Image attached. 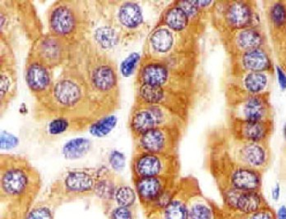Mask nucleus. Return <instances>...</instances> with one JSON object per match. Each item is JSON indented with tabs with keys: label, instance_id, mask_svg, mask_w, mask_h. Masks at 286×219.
I'll return each mask as SVG.
<instances>
[{
	"label": "nucleus",
	"instance_id": "nucleus-1",
	"mask_svg": "<svg viewBox=\"0 0 286 219\" xmlns=\"http://www.w3.org/2000/svg\"><path fill=\"white\" fill-rule=\"evenodd\" d=\"M62 69L83 86L97 120L120 110L121 89L117 63L90 37L71 44L69 59Z\"/></svg>",
	"mask_w": 286,
	"mask_h": 219
},
{
	"label": "nucleus",
	"instance_id": "nucleus-2",
	"mask_svg": "<svg viewBox=\"0 0 286 219\" xmlns=\"http://www.w3.org/2000/svg\"><path fill=\"white\" fill-rule=\"evenodd\" d=\"M32 116L37 122H50L57 118L69 120L77 132L86 131L97 121L83 86L63 69L54 81L50 94L41 102L34 103Z\"/></svg>",
	"mask_w": 286,
	"mask_h": 219
},
{
	"label": "nucleus",
	"instance_id": "nucleus-3",
	"mask_svg": "<svg viewBox=\"0 0 286 219\" xmlns=\"http://www.w3.org/2000/svg\"><path fill=\"white\" fill-rule=\"evenodd\" d=\"M41 188V173L27 157L0 154V199L6 206V214L27 219Z\"/></svg>",
	"mask_w": 286,
	"mask_h": 219
},
{
	"label": "nucleus",
	"instance_id": "nucleus-4",
	"mask_svg": "<svg viewBox=\"0 0 286 219\" xmlns=\"http://www.w3.org/2000/svg\"><path fill=\"white\" fill-rule=\"evenodd\" d=\"M96 13L117 32L122 45L148 36L169 2L135 0H92Z\"/></svg>",
	"mask_w": 286,
	"mask_h": 219
},
{
	"label": "nucleus",
	"instance_id": "nucleus-5",
	"mask_svg": "<svg viewBox=\"0 0 286 219\" xmlns=\"http://www.w3.org/2000/svg\"><path fill=\"white\" fill-rule=\"evenodd\" d=\"M199 37L156 26L145 38L142 57L160 62L173 70L199 74L201 64Z\"/></svg>",
	"mask_w": 286,
	"mask_h": 219
},
{
	"label": "nucleus",
	"instance_id": "nucleus-6",
	"mask_svg": "<svg viewBox=\"0 0 286 219\" xmlns=\"http://www.w3.org/2000/svg\"><path fill=\"white\" fill-rule=\"evenodd\" d=\"M48 32L70 44L90 36L93 23L91 0H58L46 12Z\"/></svg>",
	"mask_w": 286,
	"mask_h": 219
},
{
	"label": "nucleus",
	"instance_id": "nucleus-7",
	"mask_svg": "<svg viewBox=\"0 0 286 219\" xmlns=\"http://www.w3.org/2000/svg\"><path fill=\"white\" fill-rule=\"evenodd\" d=\"M43 34V23L33 2L0 1V42L15 48L20 37L32 44Z\"/></svg>",
	"mask_w": 286,
	"mask_h": 219
},
{
	"label": "nucleus",
	"instance_id": "nucleus-8",
	"mask_svg": "<svg viewBox=\"0 0 286 219\" xmlns=\"http://www.w3.org/2000/svg\"><path fill=\"white\" fill-rule=\"evenodd\" d=\"M134 83L156 86L167 91L202 97L205 91V82L201 73L187 74L168 68L160 62L142 58Z\"/></svg>",
	"mask_w": 286,
	"mask_h": 219
},
{
	"label": "nucleus",
	"instance_id": "nucleus-9",
	"mask_svg": "<svg viewBox=\"0 0 286 219\" xmlns=\"http://www.w3.org/2000/svg\"><path fill=\"white\" fill-rule=\"evenodd\" d=\"M208 146L209 149L221 152L233 163L261 172L268 168L271 161L270 143L237 140L228 129L212 133Z\"/></svg>",
	"mask_w": 286,
	"mask_h": 219
},
{
	"label": "nucleus",
	"instance_id": "nucleus-10",
	"mask_svg": "<svg viewBox=\"0 0 286 219\" xmlns=\"http://www.w3.org/2000/svg\"><path fill=\"white\" fill-rule=\"evenodd\" d=\"M210 22L220 37L239 30L264 26L263 14L258 3L252 0L217 1Z\"/></svg>",
	"mask_w": 286,
	"mask_h": 219
},
{
	"label": "nucleus",
	"instance_id": "nucleus-11",
	"mask_svg": "<svg viewBox=\"0 0 286 219\" xmlns=\"http://www.w3.org/2000/svg\"><path fill=\"white\" fill-rule=\"evenodd\" d=\"M98 173L99 167L66 170L51 183L46 199L58 208L64 203L95 196Z\"/></svg>",
	"mask_w": 286,
	"mask_h": 219
},
{
	"label": "nucleus",
	"instance_id": "nucleus-12",
	"mask_svg": "<svg viewBox=\"0 0 286 219\" xmlns=\"http://www.w3.org/2000/svg\"><path fill=\"white\" fill-rule=\"evenodd\" d=\"M210 171L219 189L232 188L239 191H261L262 172L230 161L221 152L209 149Z\"/></svg>",
	"mask_w": 286,
	"mask_h": 219
},
{
	"label": "nucleus",
	"instance_id": "nucleus-13",
	"mask_svg": "<svg viewBox=\"0 0 286 219\" xmlns=\"http://www.w3.org/2000/svg\"><path fill=\"white\" fill-rule=\"evenodd\" d=\"M180 177H144L132 180L147 218L169 204L178 187Z\"/></svg>",
	"mask_w": 286,
	"mask_h": 219
},
{
	"label": "nucleus",
	"instance_id": "nucleus-14",
	"mask_svg": "<svg viewBox=\"0 0 286 219\" xmlns=\"http://www.w3.org/2000/svg\"><path fill=\"white\" fill-rule=\"evenodd\" d=\"M187 125L179 116L164 107L137 102H133L128 119V128L133 139L151 129L164 127L186 129Z\"/></svg>",
	"mask_w": 286,
	"mask_h": 219
},
{
	"label": "nucleus",
	"instance_id": "nucleus-15",
	"mask_svg": "<svg viewBox=\"0 0 286 219\" xmlns=\"http://www.w3.org/2000/svg\"><path fill=\"white\" fill-rule=\"evenodd\" d=\"M133 89L134 102L164 107L175 113L176 115L179 116L187 123L199 100L191 95L143 84L134 83Z\"/></svg>",
	"mask_w": 286,
	"mask_h": 219
},
{
	"label": "nucleus",
	"instance_id": "nucleus-16",
	"mask_svg": "<svg viewBox=\"0 0 286 219\" xmlns=\"http://www.w3.org/2000/svg\"><path fill=\"white\" fill-rule=\"evenodd\" d=\"M264 25L277 65L286 73V0L262 1Z\"/></svg>",
	"mask_w": 286,
	"mask_h": 219
},
{
	"label": "nucleus",
	"instance_id": "nucleus-17",
	"mask_svg": "<svg viewBox=\"0 0 286 219\" xmlns=\"http://www.w3.org/2000/svg\"><path fill=\"white\" fill-rule=\"evenodd\" d=\"M186 129L180 127H164L151 129L133 138V153L178 154V148Z\"/></svg>",
	"mask_w": 286,
	"mask_h": 219
},
{
	"label": "nucleus",
	"instance_id": "nucleus-18",
	"mask_svg": "<svg viewBox=\"0 0 286 219\" xmlns=\"http://www.w3.org/2000/svg\"><path fill=\"white\" fill-rule=\"evenodd\" d=\"M132 180L144 177H180L178 154L133 153L130 162Z\"/></svg>",
	"mask_w": 286,
	"mask_h": 219
},
{
	"label": "nucleus",
	"instance_id": "nucleus-19",
	"mask_svg": "<svg viewBox=\"0 0 286 219\" xmlns=\"http://www.w3.org/2000/svg\"><path fill=\"white\" fill-rule=\"evenodd\" d=\"M71 44L65 39L48 32L30 45L27 56L54 71L67 64Z\"/></svg>",
	"mask_w": 286,
	"mask_h": 219
},
{
	"label": "nucleus",
	"instance_id": "nucleus-20",
	"mask_svg": "<svg viewBox=\"0 0 286 219\" xmlns=\"http://www.w3.org/2000/svg\"><path fill=\"white\" fill-rule=\"evenodd\" d=\"M274 77L275 74L267 73H227L225 79L226 102L249 95L270 94Z\"/></svg>",
	"mask_w": 286,
	"mask_h": 219
},
{
	"label": "nucleus",
	"instance_id": "nucleus-21",
	"mask_svg": "<svg viewBox=\"0 0 286 219\" xmlns=\"http://www.w3.org/2000/svg\"><path fill=\"white\" fill-rule=\"evenodd\" d=\"M228 118L245 122L274 121L270 94L249 95L227 103Z\"/></svg>",
	"mask_w": 286,
	"mask_h": 219
},
{
	"label": "nucleus",
	"instance_id": "nucleus-22",
	"mask_svg": "<svg viewBox=\"0 0 286 219\" xmlns=\"http://www.w3.org/2000/svg\"><path fill=\"white\" fill-rule=\"evenodd\" d=\"M17 58L13 46L0 42V112L1 118L18 96Z\"/></svg>",
	"mask_w": 286,
	"mask_h": 219
},
{
	"label": "nucleus",
	"instance_id": "nucleus-23",
	"mask_svg": "<svg viewBox=\"0 0 286 219\" xmlns=\"http://www.w3.org/2000/svg\"><path fill=\"white\" fill-rule=\"evenodd\" d=\"M275 58L270 46H268L230 57L228 74L248 73L275 74Z\"/></svg>",
	"mask_w": 286,
	"mask_h": 219
},
{
	"label": "nucleus",
	"instance_id": "nucleus-24",
	"mask_svg": "<svg viewBox=\"0 0 286 219\" xmlns=\"http://www.w3.org/2000/svg\"><path fill=\"white\" fill-rule=\"evenodd\" d=\"M225 212L237 217H248L267 205L261 191H239L220 188Z\"/></svg>",
	"mask_w": 286,
	"mask_h": 219
},
{
	"label": "nucleus",
	"instance_id": "nucleus-25",
	"mask_svg": "<svg viewBox=\"0 0 286 219\" xmlns=\"http://www.w3.org/2000/svg\"><path fill=\"white\" fill-rule=\"evenodd\" d=\"M220 37L230 57L270 46L265 25L259 28L239 30Z\"/></svg>",
	"mask_w": 286,
	"mask_h": 219
},
{
	"label": "nucleus",
	"instance_id": "nucleus-26",
	"mask_svg": "<svg viewBox=\"0 0 286 219\" xmlns=\"http://www.w3.org/2000/svg\"><path fill=\"white\" fill-rule=\"evenodd\" d=\"M199 190V183L194 177H180L177 190L169 204L147 219H188L190 199Z\"/></svg>",
	"mask_w": 286,
	"mask_h": 219
},
{
	"label": "nucleus",
	"instance_id": "nucleus-27",
	"mask_svg": "<svg viewBox=\"0 0 286 219\" xmlns=\"http://www.w3.org/2000/svg\"><path fill=\"white\" fill-rule=\"evenodd\" d=\"M54 71L32 59L26 57L24 79L35 103L43 100L54 86Z\"/></svg>",
	"mask_w": 286,
	"mask_h": 219
},
{
	"label": "nucleus",
	"instance_id": "nucleus-28",
	"mask_svg": "<svg viewBox=\"0 0 286 219\" xmlns=\"http://www.w3.org/2000/svg\"><path fill=\"white\" fill-rule=\"evenodd\" d=\"M228 131L237 140L255 143H270V138L275 131L274 121L265 122H245L230 120Z\"/></svg>",
	"mask_w": 286,
	"mask_h": 219
},
{
	"label": "nucleus",
	"instance_id": "nucleus-29",
	"mask_svg": "<svg viewBox=\"0 0 286 219\" xmlns=\"http://www.w3.org/2000/svg\"><path fill=\"white\" fill-rule=\"evenodd\" d=\"M118 175L106 166L99 167L95 187V196L102 201L105 213L108 215L115 207V192Z\"/></svg>",
	"mask_w": 286,
	"mask_h": 219
},
{
	"label": "nucleus",
	"instance_id": "nucleus-30",
	"mask_svg": "<svg viewBox=\"0 0 286 219\" xmlns=\"http://www.w3.org/2000/svg\"><path fill=\"white\" fill-rule=\"evenodd\" d=\"M156 26L165 27L177 33L194 35L197 37L193 32L185 12L176 4L175 0L170 1L163 10Z\"/></svg>",
	"mask_w": 286,
	"mask_h": 219
},
{
	"label": "nucleus",
	"instance_id": "nucleus-31",
	"mask_svg": "<svg viewBox=\"0 0 286 219\" xmlns=\"http://www.w3.org/2000/svg\"><path fill=\"white\" fill-rule=\"evenodd\" d=\"M175 2L185 12L194 34L200 38L211 21V14L201 10L195 0H175Z\"/></svg>",
	"mask_w": 286,
	"mask_h": 219
},
{
	"label": "nucleus",
	"instance_id": "nucleus-32",
	"mask_svg": "<svg viewBox=\"0 0 286 219\" xmlns=\"http://www.w3.org/2000/svg\"><path fill=\"white\" fill-rule=\"evenodd\" d=\"M218 211V207L199 190L190 199L188 219H217Z\"/></svg>",
	"mask_w": 286,
	"mask_h": 219
},
{
	"label": "nucleus",
	"instance_id": "nucleus-33",
	"mask_svg": "<svg viewBox=\"0 0 286 219\" xmlns=\"http://www.w3.org/2000/svg\"><path fill=\"white\" fill-rule=\"evenodd\" d=\"M138 201L134 187L118 176L115 192V207H136Z\"/></svg>",
	"mask_w": 286,
	"mask_h": 219
},
{
	"label": "nucleus",
	"instance_id": "nucleus-34",
	"mask_svg": "<svg viewBox=\"0 0 286 219\" xmlns=\"http://www.w3.org/2000/svg\"><path fill=\"white\" fill-rule=\"evenodd\" d=\"M91 143L85 138H76L68 140L62 149V154L66 159L76 160L83 158L89 153Z\"/></svg>",
	"mask_w": 286,
	"mask_h": 219
},
{
	"label": "nucleus",
	"instance_id": "nucleus-35",
	"mask_svg": "<svg viewBox=\"0 0 286 219\" xmlns=\"http://www.w3.org/2000/svg\"><path fill=\"white\" fill-rule=\"evenodd\" d=\"M116 116L110 115L92 122L88 128L90 135L97 138H103L108 136L117 125Z\"/></svg>",
	"mask_w": 286,
	"mask_h": 219
},
{
	"label": "nucleus",
	"instance_id": "nucleus-36",
	"mask_svg": "<svg viewBox=\"0 0 286 219\" xmlns=\"http://www.w3.org/2000/svg\"><path fill=\"white\" fill-rule=\"evenodd\" d=\"M56 207L45 198L34 203L27 214V219H54Z\"/></svg>",
	"mask_w": 286,
	"mask_h": 219
},
{
	"label": "nucleus",
	"instance_id": "nucleus-37",
	"mask_svg": "<svg viewBox=\"0 0 286 219\" xmlns=\"http://www.w3.org/2000/svg\"><path fill=\"white\" fill-rule=\"evenodd\" d=\"M142 60V55L139 53L133 52L124 59L120 65V71L123 77H130L138 72L140 63Z\"/></svg>",
	"mask_w": 286,
	"mask_h": 219
},
{
	"label": "nucleus",
	"instance_id": "nucleus-38",
	"mask_svg": "<svg viewBox=\"0 0 286 219\" xmlns=\"http://www.w3.org/2000/svg\"><path fill=\"white\" fill-rule=\"evenodd\" d=\"M47 131L50 136H59L67 132H77L72 122L64 118H57L49 122Z\"/></svg>",
	"mask_w": 286,
	"mask_h": 219
},
{
	"label": "nucleus",
	"instance_id": "nucleus-39",
	"mask_svg": "<svg viewBox=\"0 0 286 219\" xmlns=\"http://www.w3.org/2000/svg\"><path fill=\"white\" fill-rule=\"evenodd\" d=\"M108 215L109 219H136V207L115 206Z\"/></svg>",
	"mask_w": 286,
	"mask_h": 219
},
{
	"label": "nucleus",
	"instance_id": "nucleus-40",
	"mask_svg": "<svg viewBox=\"0 0 286 219\" xmlns=\"http://www.w3.org/2000/svg\"><path fill=\"white\" fill-rule=\"evenodd\" d=\"M126 158L123 153L119 150H113L109 156V163L114 172H120L125 167Z\"/></svg>",
	"mask_w": 286,
	"mask_h": 219
},
{
	"label": "nucleus",
	"instance_id": "nucleus-41",
	"mask_svg": "<svg viewBox=\"0 0 286 219\" xmlns=\"http://www.w3.org/2000/svg\"><path fill=\"white\" fill-rule=\"evenodd\" d=\"M18 145V139L16 136L9 133L7 131H3L1 132V143H0L1 150L14 149V147Z\"/></svg>",
	"mask_w": 286,
	"mask_h": 219
},
{
	"label": "nucleus",
	"instance_id": "nucleus-42",
	"mask_svg": "<svg viewBox=\"0 0 286 219\" xmlns=\"http://www.w3.org/2000/svg\"><path fill=\"white\" fill-rule=\"evenodd\" d=\"M239 219H276V215L275 211L270 208V206L266 205L248 217L243 218L239 217Z\"/></svg>",
	"mask_w": 286,
	"mask_h": 219
},
{
	"label": "nucleus",
	"instance_id": "nucleus-43",
	"mask_svg": "<svg viewBox=\"0 0 286 219\" xmlns=\"http://www.w3.org/2000/svg\"><path fill=\"white\" fill-rule=\"evenodd\" d=\"M275 75L277 77L278 83L282 91H286V73L279 66L275 65Z\"/></svg>",
	"mask_w": 286,
	"mask_h": 219
},
{
	"label": "nucleus",
	"instance_id": "nucleus-44",
	"mask_svg": "<svg viewBox=\"0 0 286 219\" xmlns=\"http://www.w3.org/2000/svg\"><path fill=\"white\" fill-rule=\"evenodd\" d=\"M271 197H272L273 200H279V197H280V185L279 183H276L271 190Z\"/></svg>",
	"mask_w": 286,
	"mask_h": 219
},
{
	"label": "nucleus",
	"instance_id": "nucleus-45",
	"mask_svg": "<svg viewBox=\"0 0 286 219\" xmlns=\"http://www.w3.org/2000/svg\"><path fill=\"white\" fill-rule=\"evenodd\" d=\"M217 219H239V217L233 216V215L225 212L223 209L219 208L218 215H217Z\"/></svg>",
	"mask_w": 286,
	"mask_h": 219
},
{
	"label": "nucleus",
	"instance_id": "nucleus-46",
	"mask_svg": "<svg viewBox=\"0 0 286 219\" xmlns=\"http://www.w3.org/2000/svg\"><path fill=\"white\" fill-rule=\"evenodd\" d=\"M276 219H286V206L281 205L275 212Z\"/></svg>",
	"mask_w": 286,
	"mask_h": 219
}]
</instances>
